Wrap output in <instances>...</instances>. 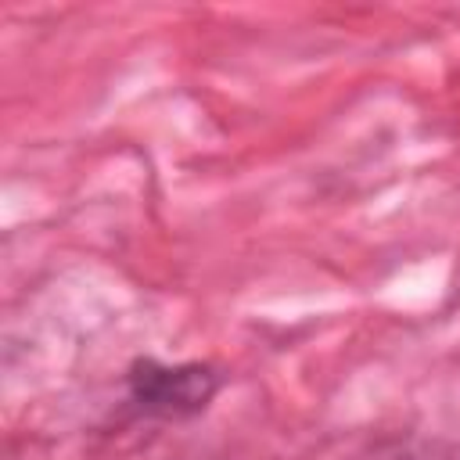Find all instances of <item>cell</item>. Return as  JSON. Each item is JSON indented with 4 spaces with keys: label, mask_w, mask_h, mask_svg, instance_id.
<instances>
[{
    "label": "cell",
    "mask_w": 460,
    "mask_h": 460,
    "mask_svg": "<svg viewBox=\"0 0 460 460\" xmlns=\"http://www.w3.org/2000/svg\"><path fill=\"white\" fill-rule=\"evenodd\" d=\"M216 392V374L208 367H162V363H137L133 367V399L162 417H183L205 410Z\"/></svg>",
    "instance_id": "6da1fadb"
}]
</instances>
